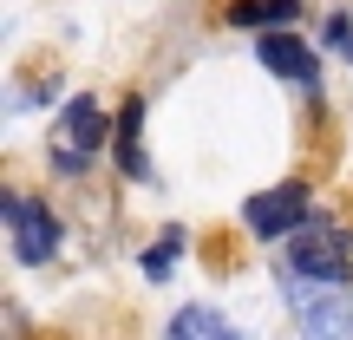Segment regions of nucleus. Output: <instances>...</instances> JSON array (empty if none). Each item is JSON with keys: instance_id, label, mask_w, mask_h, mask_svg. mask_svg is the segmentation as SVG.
Wrapping results in <instances>:
<instances>
[{"instance_id": "obj_1", "label": "nucleus", "mask_w": 353, "mask_h": 340, "mask_svg": "<svg viewBox=\"0 0 353 340\" xmlns=\"http://www.w3.org/2000/svg\"><path fill=\"white\" fill-rule=\"evenodd\" d=\"M288 275L294 281H321V288H341V281L353 275V242L334 223L314 216V223L294 229V242H288Z\"/></svg>"}, {"instance_id": "obj_2", "label": "nucleus", "mask_w": 353, "mask_h": 340, "mask_svg": "<svg viewBox=\"0 0 353 340\" xmlns=\"http://www.w3.org/2000/svg\"><path fill=\"white\" fill-rule=\"evenodd\" d=\"M0 216H7V229H13V255L20 262H52L59 255V216L46 210V203H33V197H0Z\"/></svg>"}, {"instance_id": "obj_3", "label": "nucleus", "mask_w": 353, "mask_h": 340, "mask_svg": "<svg viewBox=\"0 0 353 340\" xmlns=\"http://www.w3.org/2000/svg\"><path fill=\"white\" fill-rule=\"evenodd\" d=\"M242 223L255 229V236H288V229H307L314 223V197H307L301 183H275V190H262V197H249L242 203Z\"/></svg>"}, {"instance_id": "obj_4", "label": "nucleus", "mask_w": 353, "mask_h": 340, "mask_svg": "<svg viewBox=\"0 0 353 340\" xmlns=\"http://www.w3.org/2000/svg\"><path fill=\"white\" fill-rule=\"evenodd\" d=\"M294 321H301V340H353L347 294L321 281H294Z\"/></svg>"}, {"instance_id": "obj_5", "label": "nucleus", "mask_w": 353, "mask_h": 340, "mask_svg": "<svg viewBox=\"0 0 353 340\" xmlns=\"http://www.w3.org/2000/svg\"><path fill=\"white\" fill-rule=\"evenodd\" d=\"M105 151V105L99 99H72L65 105V138H59V170H85Z\"/></svg>"}, {"instance_id": "obj_6", "label": "nucleus", "mask_w": 353, "mask_h": 340, "mask_svg": "<svg viewBox=\"0 0 353 340\" xmlns=\"http://www.w3.org/2000/svg\"><path fill=\"white\" fill-rule=\"evenodd\" d=\"M255 59H262L268 72L294 79V86H314V92H321V59H314L307 39H294V33H262V39H255Z\"/></svg>"}, {"instance_id": "obj_7", "label": "nucleus", "mask_w": 353, "mask_h": 340, "mask_svg": "<svg viewBox=\"0 0 353 340\" xmlns=\"http://www.w3.org/2000/svg\"><path fill=\"white\" fill-rule=\"evenodd\" d=\"M138 125H144V99H125V112H118V170L144 183L151 164H144V151H138Z\"/></svg>"}, {"instance_id": "obj_8", "label": "nucleus", "mask_w": 353, "mask_h": 340, "mask_svg": "<svg viewBox=\"0 0 353 340\" xmlns=\"http://www.w3.org/2000/svg\"><path fill=\"white\" fill-rule=\"evenodd\" d=\"M164 340H242V334L229 328L216 308H183V314L170 321V334H164Z\"/></svg>"}, {"instance_id": "obj_9", "label": "nucleus", "mask_w": 353, "mask_h": 340, "mask_svg": "<svg viewBox=\"0 0 353 340\" xmlns=\"http://www.w3.org/2000/svg\"><path fill=\"white\" fill-rule=\"evenodd\" d=\"M294 13H301L294 0H236V7H229V20H236V26H262V33H281Z\"/></svg>"}, {"instance_id": "obj_10", "label": "nucleus", "mask_w": 353, "mask_h": 340, "mask_svg": "<svg viewBox=\"0 0 353 340\" xmlns=\"http://www.w3.org/2000/svg\"><path fill=\"white\" fill-rule=\"evenodd\" d=\"M176 249H183V229H170L164 242H151V255H144V275H151V281H164L170 268H176Z\"/></svg>"}, {"instance_id": "obj_11", "label": "nucleus", "mask_w": 353, "mask_h": 340, "mask_svg": "<svg viewBox=\"0 0 353 340\" xmlns=\"http://www.w3.org/2000/svg\"><path fill=\"white\" fill-rule=\"evenodd\" d=\"M327 39H334V46H341L347 59H353V20H347V13H334V20H327Z\"/></svg>"}]
</instances>
